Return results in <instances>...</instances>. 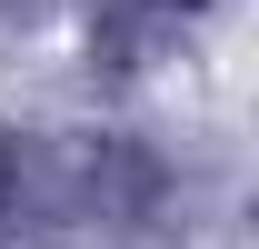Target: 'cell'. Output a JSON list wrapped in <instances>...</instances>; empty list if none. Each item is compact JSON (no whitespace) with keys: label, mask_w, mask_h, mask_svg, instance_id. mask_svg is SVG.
I'll use <instances>...</instances> for the list:
<instances>
[{"label":"cell","mask_w":259,"mask_h":249,"mask_svg":"<svg viewBox=\"0 0 259 249\" xmlns=\"http://www.w3.org/2000/svg\"><path fill=\"white\" fill-rule=\"evenodd\" d=\"M169 199V159L160 140H140V130H90L70 170L50 180V210L60 219H90V229H140V219Z\"/></svg>","instance_id":"1"},{"label":"cell","mask_w":259,"mask_h":249,"mask_svg":"<svg viewBox=\"0 0 259 249\" xmlns=\"http://www.w3.org/2000/svg\"><path fill=\"white\" fill-rule=\"evenodd\" d=\"M30 130H10V120H0V219H20V210H30Z\"/></svg>","instance_id":"3"},{"label":"cell","mask_w":259,"mask_h":249,"mask_svg":"<svg viewBox=\"0 0 259 249\" xmlns=\"http://www.w3.org/2000/svg\"><path fill=\"white\" fill-rule=\"evenodd\" d=\"M40 10H50V0H0V30H30Z\"/></svg>","instance_id":"4"},{"label":"cell","mask_w":259,"mask_h":249,"mask_svg":"<svg viewBox=\"0 0 259 249\" xmlns=\"http://www.w3.org/2000/svg\"><path fill=\"white\" fill-rule=\"evenodd\" d=\"M120 249H150V239H120Z\"/></svg>","instance_id":"5"},{"label":"cell","mask_w":259,"mask_h":249,"mask_svg":"<svg viewBox=\"0 0 259 249\" xmlns=\"http://www.w3.org/2000/svg\"><path fill=\"white\" fill-rule=\"evenodd\" d=\"M220 0H100L80 50H90V80H140L150 60H169L180 40L209 20Z\"/></svg>","instance_id":"2"}]
</instances>
